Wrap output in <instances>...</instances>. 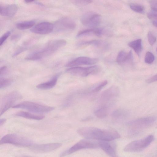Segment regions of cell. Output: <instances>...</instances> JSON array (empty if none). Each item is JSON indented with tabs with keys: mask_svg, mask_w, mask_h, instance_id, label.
I'll list each match as a JSON object with an SVG mask.
<instances>
[{
	"mask_svg": "<svg viewBox=\"0 0 157 157\" xmlns=\"http://www.w3.org/2000/svg\"><path fill=\"white\" fill-rule=\"evenodd\" d=\"M77 133L86 139L110 141L119 139L121 135L116 130L112 129H102L92 127L81 128Z\"/></svg>",
	"mask_w": 157,
	"mask_h": 157,
	"instance_id": "6da1fadb",
	"label": "cell"
},
{
	"mask_svg": "<svg viewBox=\"0 0 157 157\" xmlns=\"http://www.w3.org/2000/svg\"><path fill=\"white\" fill-rule=\"evenodd\" d=\"M66 43V41L63 39L52 40L43 48L29 54L25 59L30 61L39 60L53 53L65 46Z\"/></svg>",
	"mask_w": 157,
	"mask_h": 157,
	"instance_id": "7a4b0ae2",
	"label": "cell"
},
{
	"mask_svg": "<svg viewBox=\"0 0 157 157\" xmlns=\"http://www.w3.org/2000/svg\"><path fill=\"white\" fill-rule=\"evenodd\" d=\"M154 117H148L137 119L129 122L128 126L130 133L132 135L138 134L151 126L155 121Z\"/></svg>",
	"mask_w": 157,
	"mask_h": 157,
	"instance_id": "3957f363",
	"label": "cell"
},
{
	"mask_svg": "<svg viewBox=\"0 0 157 157\" xmlns=\"http://www.w3.org/2000/svg\"><path fill=\"white\" fill-rule=\"evenodd\" d=\"M154 140V136L150 135L144 138L132 141L126 146L124 151L129 152L141 151L147 147Z\"/></svg>",
	"mask_w": 157,
	"mask_h": 157,
	"instance_id": "277c9868",
	"label": "cell"
},
{
	"mask_svg": "<svg viewBox=\"0 0 157 157\" xmlns=\"http://www.w3.org/2000/svg\"><path fill=\"white\" fill-rule=\"evenodd\" d=\"M12 108L24 109L32 112L37 113H48L54 109L53 107L30 101H24L13 106Z\"/></svg>",
	"mask_w": 157,
	"mask_h": 157,
	"instance_id": "5b68a950",
	"label": "cell"
},
{
	"mask_svg": "<svg viewBox=\"0 0 157 157\" xmlns=\"http://www.w3.org/2000/svg\"><path fill=\"white\" fill-rule=\"evenodd\" d=\"M101 69L100 66L96 65L86 67L77 66L70 67L66 70V72L73 75L86 77L98 73Z\"/></svg>",
	"mask_w": 157,
	"mask_h": 157,
	"instance_id": "8992f818",
	"label": "cell"
},
{
	"mask_svg": "<svg viewBox=\"0 0 157 157\" xmlns=\"http://www.w3.org/2000/svg\"><path fill=\"white\" fill-rule=\"evenodd\" d=\"M10 144L22 147L31 146L32 141L26 138L14 134H9L3 137L0 141V144Z\"/></svg>",
	"mask_w": 157,
	"mask_h": 157,
	"instance_id": "52a82bcc",
	"label": "cell"
},
{
	"mask_svg": "<svg viewBox=\"0 0 157 157\" xmlns=\"http://www.w3.org/2000/svg\"><path fill=\"white\" fill-rule=\"evenodd\" d=\"M99 147V142L87 139L81 140L68 149L63 152L60 156L63 157L82 149L96 148Z\"/></svg>",
	"mask_w": 157,
	"mask_h": 157,
	"instance_id": "ba28073f",
	"label": "cell"
},
{
	"mask_svg": "<svg viewBox=\"0 0 157 157\" xmlns=\"http://www.w3.org/2000/svg\"><path fill=\"white\" fill-rule=\"evenodd\" d=\"M21 97L20 93L15 91L11 92L4 97L1 102L0 116L12 107L15 102Z\"/></svg>",
	"mask_w": 157,
	"mask_h": 157,
	"instance_id": "9c48e42d",
	"label": "cell"
},
{
	"mask_svg": "<svg viewBox=\"0 0 157 157\" xmlns=\"http://www.w3.org/2000/svg\"><path fill=\"white\" fill-rule=\"evenodd\" d=\"M101 21V16L93 11L88 12L83 14L81 18L82 23L84 26L92 28L98 25Z\"/></svg>",
	"mask_w": 157,
	"mask_h": 157,
	"instance_id": "30bf717a",
	"label": "cell"
},
{
	"mask_svg": "<svg viewBox=\"0 0 157 157\" xmlns=\"http://www.w3.org/2000/svg\"><path fill=\"white\" fill-rule=\"evenodd\" d=\"M76 24L69 17H63L57 20L54 25V29L57 32L73 30L75 28Z\"/></svg>",
	"mask_w": 157,
	"mask_h": 157,
	"instance_id": "8fae6325",
	"label": "cell"
},
{
	"mask_svg": "<svg viewBox=\"0 0 157 157\" xmlns=\"http://www.w3.org/2000/svg\"><path fill=\"white\" fill-rule=\"evenodd\" d=\"M119 93V88L113 86L105 90L101 94L100 101L102 103L109 106V102H111L118 95Z\"/></svg>",
	"mask_w": 157,
	"mask_h": 157,
	"instance_id": "7c38bea8",
	"label": "cell"
},
{
	"mask_svg": "<svg viewBox=\"0 0 157 157\" xmlns=\"http://www.w3.org/2000/svg\"><path fill=\"white\" fill-rule=\"evenodd\" d=\"M98 61V58L80 56L68 62L65 66L71 67L82 65H93L97 63Z\"/></svg>",
	"mask_w": 157,
	"mask_h": 157,
	"instance_id": "4fadbf2b",
	"label": "cell"
},
{
	"mask_svg": "<svg viewBox=\"0 0 157 157\" xmlns=\"http://www.w3.org/2000/svg\"><path fill=\"white\" fill-rule=\"evenodd\" d=\"M54 30V25L48 22H43L39 23L33 26L31 31L34 33L45 34H48Z\"/></svg>",
	"mask_w": 157,
	"mask_h": 157,
	"instance_id": "5bb4252c",
	"label": "cell"
},
{
	"mask_svg": "<svg viewBox=\"0 0 157 157\" xmlns=\"http://www.w3.org/2000/svg\"><path fill=\"white\" fill-rule=\"evenodd\" d=\"M62 144L60 143H50L44 144L36 145L30 147V150L36 152H50L59 148Z\"/></svg>",
	"mask_w": 157,
	"mask_h": 157,
	"instance_id": "9a60e30c",
	"label": "cell"
},
{
	"mask_svg": "<svg viewBox=\"0 0 157 157\" xmlns=\"http://www.w3.org/2000/svg\"><path fill=\"white\" fill-rule=\"evenodd\" d=\"M105 31L103 29L99 28H91L81 30L77 34V38L89 36H100L105 33Z\"/></svg>",
	"mask_w": 157,
	"mask_h": 157,
	"instance_id": "2e32d148",
	"label": "cell"
},
{
	"mask_svg": "<svg viewBox=\"0 0 157 157\" xmlns=\"http://www.w3.org/2000/svg\"><path fill=\"white\" fill-rule=\"evenodd\" d=\"M109 142L100 141L99 142V147L110 157H118L115 146Z\"/></svg>",
	"mask_w": 157,
	"mask_h": 157,
	"instance_id": "e0dca14e",
	"label": "cell"
},
{
	"mask_svg": "<svg viewBox=\"0 0 157 157\" xmlns=\"http://www.w3.org/2000/svg\"><path fill=\"white\" fill-rule=\"evenodd\" d=\"M133 60V56L132 51L128 52L121 51L118 54L117 59V63L120 65L131 63Z\"/></svg>",
	"mask_w": 157,
	"mask_h": 157,
	"instance_id": "ac0fdd59",
	"label": "cell"
},
{
	"mask_svg": "<svg viewBox=\"0 0 157 157\" xmlns=\"http://www.w3.org/2000/svg\"><path fill=\"white\" fill-rule=\"evenodd\" d=\"M18 9L17 6L15 4H12L5 6H0V14L1 15L8 17L13 16Z\"/></svg>",
	"mask_w": 157,
	"mask_h": 157,
	"instance_id": "d6986e66",
	"label": "cell"
},
{
	"mask_svg": "<svg viewBox=\"0 0 157 157\" xmlns=\"http://www.w3.org/2000/svg\"><path fill=\"white\" fill-rule=\"evenodd\" d=\"M78 46L92 45L100 48H105L108 46L106 43L100 40H93L87 41H82L79 42Z\"/></svg>",
	"mask_w": 157,
	"mask_h": 157,
	"instance_id": "ffe728a7",
	"label": "cell"
},
{
	"mask_svg": "<svg viewBox=\"0 0 157 157\" xmlns=\"http://www.w3.org/2000/svg\"><path fill=\"white\" fill-rule=\"evenodd\" d=\"M60 74H58L54 76L49 81L38 85L37 88L41 90H48L53 87L56 84Z\"/></svg>",
	"mask_w": 157,
	"mask_h": 157,
	"instance_id": "44dd1931",
	"label": "cell"
},
{
	"mask_svg": "<svg viewBox=\"0 0 157 157\" xmlns=\"http://www.w3.org/2000/svg\"><path fill=\"white\" fill-rule=\"evenodd\" d=\"M128 114V112L126 110L118 109L115 110L112 113V119L114 122L120 121L126 118Z\"/></svg>",
	"mask_w": 157,
	"mask_h": 157,
	"instance_id": "7402d4cb",
	"label": "cell"
},
{
	"mask_svg": "<svg viewBox=\"0 0 157 157\" xmlns=\"http://www.w3.org/2000/svg\"><path fill=\"white\" fill-rule=\"evenodd\" d=\"M109 107L106 105H102L95 110L94 112L95 115L100 119L105 117L108 114Z\"/></svg>",
	"mask_w": 157,
	"mask_h": 157,
	"instance_id": "603a6c76",
	"label": "cell"
},
{
	"mask_svg": "<svg viewBox=\"0 0 157 157\" xmlns=\"http://www.w3.org/2000/svg\"><path fill=\"white\" fill-rule=\"evenodd\" d=\"M15 116L26 119L37 120H41L44 118V116L42 115H36L28 112L22 111H19L16 113Z\"/></svg>",
	"mask_w": 157,
	"mask_h": 157,
	"instance_id": "cb8c5ba5",
	"label": "cell"
},
{
	"mask_svg": "<svg viewBox=\"0 0 157 157\" xmlns=\"http://www.w3.org/2000/svg\"><path fill=\"white\" fill-rule=\"evenodd\" d=\"M128 46L132 48L136 53L140 56L142 50V40L139 39L129 42Z\"/></svg>",
	"mask_w": 157,
	"mask_h": 157,
	"instance_id": "d4e9b609",
	"label": "cell"
},
{
	"mask_svg": "<svg viewBox=\"0 0 157 157\" xmlns=\"http://www.w3.org/2000/svg\"><path fill=\"white\" fill-rule=\"evenodd\" d=\"M35 24V21L33 20L20 22L16 24L17 28L21 30L29 29L33 27Z\"/></svg>",
	"mask_w": 157,
	"mask_h": 157,
	"instance_id": "484cf974",
	"label": "cell"
},
{
	"mask_svg": "<svg viewBox=\"0 0 157 157\" xmlns=\"http://www.w3.org/2000/svg\"><path fill=\"white\" fill-rule=\"evenodd\" d=\"M130 7L132 10L138 13H142L144 10V7L139 4L132 3L130 5Z\"/></svg>",
	"mask_w": 157,
	"mask_h": 157,
	"instance_id": "4316f807",
	"label": "cell"
},
{
	"mask_svg": "<svg viewBox=\"0 0 157 157\" xmlns=\"http://www.w3.org/2000/svg\"><path fill=\"white\" fill-rule=\"evenodd\" d=\"M12 82V80L9 78H0V88H4L10 85Z\"/></svg>",
	"mask_w": 157,
	"mask_h": 157,
	"instance_id": "83f0119b",
	"label": "cell"
},
{
	"mask_svg": "<svg viewBox=\"0 0 157 157\" xmlns=\"http://www.w3.org/2000/svg\"><path fill=\"white\" fill-rule=\"evenodd\" d=\"M155 57L153 54L150 52H146L144 58L145 62L147 64L152 63L154 61Z\"/></svg>",
	"mask_w": 157,
	"mask_h": 157,
	"instance_id": "f1b7e54d",
	"label": "cell"
},
{
	"mask_svg": "<svg viewBox=\"0 0 157 157\" xmlns=\"http://www.w3.org/2000/svg\"><path fill=\"white\" fill-rule=\"evenodd\" d=\"M107 83L108 82L107 80H104L101 82L92 89V91L93 92H98L105 86L107 84Z\"/></svg>",
	"mask_w": 157,
	"mask_h": 157,
	"instance_id": "f546056e",
	"label": "cell"
},
{
	"mask_svg": "<svg viewBox=\"0 0 157 157\" xmlns=\"http://www.w3.org/2000/svg\"><path fill=\"white\" fill-rule=\"evenodd\" d=\"M75 4L79 6L87 5L91 3L92 1L89 0H76L72 1Z\"/></svg>",
	"mask_w": 157,
	"mask_h": 157,
	"instance_id": "4dcf8cb0",
	"label": "cell"
},
{
	"mask_svg": "<svg viewBox=\"0 0 157 157\" xmlns=\"http://www.w3.org/2000/svg\"><path fill=\"white\" fill-rule=\"evenodd\" d=\"M147 38L149 44L152 46L154 44L156 41L155 36L150 31L148 33Z\"/></svg>",
	"mask_w": 157,
	"mask_h": 157,
	"instance_id": "1f68e13d",
	"label": "cell"
},
{
	"mask_svg": "<svg viewBox=\"0 0 157 157\" xmlns=\"http://www.w3.org/2000/svg\"><path fill=\"white\" fill-rule=\"evenodd\" d=\"M11 34L10 31H8L5 33L1 37L0 39V45L1 46L4 43L7 38Z\"/></svg>",
	"mask_w": 157,
	"mask_h": 157,
	"instance_id": "d6a6232c",
	"label": "cell"
},
{
	"mask_svg": "<svg viewBox=\"0 0 157 157\" xmlns=\"http://www.w3.org/2000/svg\"><path fill=\"white\" fill-rule=\"evenodd\" d=\"M148 18L153 21L157 22V12H150L147 15Z\"/></svg>",
	"mask_w": 157,
	"mask_h": 157,
	"instance_id": "836d02e7",
	"label": "cell"
},
{
	"mask_svg": "<svg viewBox=\"0 0 157 157\" xmlns=\"http://www.w3.org/2000/svg\"><path fill=\"white\" fill-rule=\"evenodd\" d=\"M151 9L155 12H157V0H151L149 1Z\"/></svg>",
	"mask_w": 157,
	"mask_h": 157,
	"instance_id": "e575fe53",
	"label": "cell"
},
{
	"mask_svg": "<svg viewBox=\"0 0 157 157\" xmlns=\"http://www.w3.org/2000/svg\"><path fill=\"white\" fill-rule=\"evenodd\" d=\"M7 72V68L6 66H3L0 68V77H1L6 74Z\"/></svg>",
	"mask_w": 157,
	"mask_h": 157,
	"instance_id": "d590c367",
	"label": "cell"
},
{
	"mask_svg": "<svg viewBox=\"0 0 157 157\" xmlns=\"http://www.w3.org/2000/svg\"><path fill=\"white\" fill-rule=\"evenodd\" d=\"M157 81V74L154 75L151 78L147 79V82L148 83H151Z\"/></svg>",
	"mask_w": 157,
	"mask_h": 157,
	"instance_id": "8d00e7d4",
	"label": "cell"
},
{
	"mask_svg": "<svg viewBox=\"0 0 157 157\" xmlns=\"http://www.w3.org/2000/svg\"><path fill=\"white\" fill-rule=\"evenodd\" d=\"M25 48L24 47H21L18 48L17 50L13 54V56H16L18 54H20L22 52H23Z\"/></svg>",
	"mask_w": 157,
	"mask_h": 157,
	"instance_id": "74e56055",
	"label": "cell"
},
{
	"mask_svg": "<svg viewBox=\"0 0 157 157\" xmlns=\"http://www.w3.org/2000/svg\"><path fill=\"white\" fill-rule=\"evenodd\" d=\"M21 37L20 34H16L13 35L11 37V39L12 40H16L19 39Z\"/></svg>",
	"mask_w": 157,
	"mask_h": 157,
	"instance_id": "f35d334b",
	"label": "cell"
},
{
	"mask_svg": "<svg viewBox=\"0 0 157 157\" xmlns=\"http://www.w3.org/2000/svg\"><path fill=\"white\" fill-rule=\"evenodd\" d=\"M6 119H1L0 120V126H1L3 125L6 122Z\"/></svg>",
	"mask_w": 157,
	"mask_h": 157,
	"instance_id": "ab89813d",
	"label": "cell"
},
{
	"mask_svg": "<svg viewBox=\"0 0 157 157\" xmlns=\"http://www.w3.org/2000/svg\"><path fill=\"white\" fill-rule=\"evenodd\" d=\"M152 24L153 25L155 26V27L157 28V22L153 21L152 22Z\"/></svg>",
	"mask_w": 157,
	"mask_h": 157,
	"instance_id": "60d3db41",
	"label": "cell"
},
{
	"mask_svg": "<svg viewBox=\"0 0 157 157\" xmlns=\"http://www.w3.org/2000/svg\"><path fill=\"white\" fill-rule=\"evenodd\" d=\"M28 157V156H24V157Z\"/></svg>",
	"mask_w": 157,
	"mask_h": 157,
	"instance_id": "b9f144b4",
	"label": "cell"
},
{
	"mask_svg": "<svg viewBox=\"0 0 157 157\" xmlns=\"http://www.w3.org/2000/svg\"></svg>",
	"mask_w": 157,
	"mask_h": 157,
	"instance_id": "7bdbcfd3",
	"label": "cell"
}]
</instances>
